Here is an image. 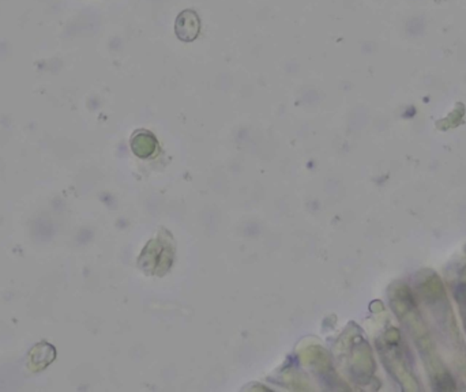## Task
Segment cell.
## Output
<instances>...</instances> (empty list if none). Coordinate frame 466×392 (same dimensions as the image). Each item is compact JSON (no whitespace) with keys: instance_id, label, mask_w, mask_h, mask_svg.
Instances as JSON below:
<instances>
[{"instance_id":"cell-1","label":"cell","mask_w":466,"mask_h":392,"mask_svg":"<svg viewBox=\"0 0 466 392\" xmlns=\"http://www.w3.org/2000/svg\"><path fill=\"white\" fill-rule=\"evenodd\" d=\"M201 29V19L192 10H186L176 19L175 31L182 41H194Z\"/></svg>"},{"instance_id":"cell-2","label":"cell","mask_w":466,"mask_h":392,"mask_svg":"<svg viewBox=\"0 0 466 392\" xmlns=\"http://www.w3.org/2000/svg\"><path fill=\"white\" fill-rule=\"evenodd\" d=\"M455 299L458 300L461 312H462V317L465 321L466 326V285H460L455 289Z\"/></svg>"}]
</instances>
